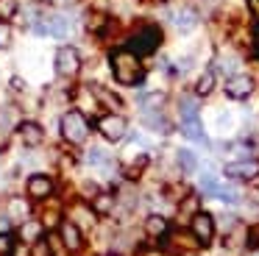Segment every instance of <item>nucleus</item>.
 <instances>
[{"instance_id": "obj_1", "label": "nucleus", "mask_w": 259, "mask_h": 256, "mask_svg": "<svg viewBox=\"0 0 259 256\" xmlns=\"http://www.w3.org/2000/svg\"><path fill=\"white\" fill-rule=\"evenodd\" d=\"M112 72L114 78H117L120 83H125V87H134V83H142V78H145V70H142L140 64V56L134 53V50L128 48H120L112 53Z\"/></svg>"}, {"instance_id": "obj_2", "label": "nucleus", "mask_w": 259, "mask_h": 256, "mask_svg": "<svg viewBox=\"0 0 259 256\" xmlns=\"http://www.w3.org/2000/svg\"><path fill=\"white\" fill-rule=\"evenodd\" d=\"M36 33H42V36H56V39H64L73 33L75 28V20L70 14H64V11H45V14H39V20L34 22Z\"/></svg>"}, {"instance_id": "obj_3", "label": "nucleus", "mask_w": 259, "mask_h": 256, "mask_svg": "<svg viewBox=\"0 0 259 256\" xmlns=\"http://www.w3.org/2000/svg\"><path fill=\"white\" fill-rule=\"evenodd\" d=\"M62 137L70 145H84L90 139V120L75 109L64 111L62 114Z\"/></svg>"}, {"instance_id": "obj_4", "label": "nucleus", "mask_w": 259, "mask_h": 256, "mask_svg": "<svg viewBox=\"0 0 259 256\" xmlns=\"http://www.w3.org/2000/svg\"><path fill=\"white\" fill-rule=\"evenodd\" d=\"M159 42H162V33H159V28H156V25H142L140 31L131 36L128 50H134L137 56H148V53H153V50L159 48Z\"/></svg>"}, {"instance_id": "obj_5", "label": "nucleus", "mask_w": 259, "mask_h": 256, "mask_svg": "<svg viewBox=\"0 0 259 256\" xmlns=\"http://www.w3.org/2000/svg\"><path fill=\"white\" fill-rule=\"evenodd\" d=\"M53 67L62 78H73L75 72L81 70V56L75 48H59L56 50V59H53Z\"/></svg>"}, {"instance_id": "obj_6", "label": "nucleus", "mask_w": 259, "mask_h": 256, "mask_svg": "<svg viewBox=\"0 0 259 256\" xmlns=\"http://www.w3.org/2000/svg\"><path fill=\"white\" fill-rule=\"evenodd\" d=\"M190 231L195 237L198 245H209L214 237V217L206 215V211H195L192 215V223H190Z\"/></svg>"}, {"instance_id": "obj_7", "label": "nucleus", "mask_w": 259, "mask_h": 256, "mask_svg": "<svg viewBox=\"0 0 259 256\" xmlns=\"http://www.w3.org/2000/svg\"><path fill=\"white\" fill-rule=\"evenodd\" d=\"M223 173L229 178H237V181H253L259 176V159H237V161H229L223 167Z\"/></svg>"}, {"instance_id": "obj_8", "label": "nucleus", "mask_w": 259, "mask_h": 256, "mask_svg": "<svg viewBox=\"0 0 259 256\" xmlns=\"http://www.w3.org/2000/svg\"><path fill=\"white\" fill-rule=\"evenodd\" d=\"M98 131H101L109 142H120V139L125 137V131H128V122L120 114H103L101 120H98Z\"/></svg>"}, {"instance_id": "obj_9", "label": "nucleus", "mask_w": 259, "mask_h": 256, "mask_svg": "<svg viewBox=\"0 0 259 256\" xmlns=\"http://www.w3.org/2000/svg\"><path fill=\"white\" fill-rule=\"evenodd\" d=\"M59 237H62L64 250H70V253H75V250L84 248V237H81V228L75 226L73 220H62V223H59Z\"/></svg>"}, {"instance_id": "obj_10", "label": "nucleus", "mask_w": 259, "mask_h": 256, "mask_svg": "<svg viewBox=\"0 0 259 256\" xmlns=\"http://www.w3.org/2000/svg\"><path fill=\"white\" fill-rule=\"evenodd\" d=\"M251 92H253V78L245 75V72H237V75H231L226 81V95L231 100H245Z\"/></svg>"}, {"instance_id": "obj_11", "label": "nucleus", "mask_w": 259, "mask_h": 256, "mask_svg": "<svg viewBox=\"0 0 259 256\" xmlns=\"http://www.w3.org/2000/svg\"><path fill=\"white\" fill-rule=\"evenodd\" d=\"M17 137H20V142H23L25 148H39V145L45 142V128H42L39 122H34V120H25V122L17 125Z\"/></svg>"}, {"instance_id": "obj_12", "label": "nucleus", "mask_w": 259, "mask_h": 256, "mask_svg": "<svg viewBox=\"0 0 259 256\" xmlns=\"http://www.w3.org/2000/svg\"><path fill=\"white\" fill-rule=\"evenodd\" d=\"M170 22H173V28H176V31L190 33L192 28L198 25V14H195L192 9H187V6H181V9L170 11Z\"/></svg>"}, {"instance_id": "obj_13", "label": "nucleus", "mask_w": 259, "mask_h": 256, "mask_svg": "<svg viewBox=\"0 0 259 256\" xmlns=\"http://www.w3.org/2000/svg\"><path fill=\"white\" fill-rule=\"evenodd\" d=\"M51 192H53V181L48 176H31L28 178V195L31 198H36V200H45V198H51Z\"/></svg>"}, {"instance_id": "obj_14", "label": "nucleus", "mask_w": 259, "mask_h": 256, "mask_svg": "<svg viewBox=\"0 0 259 256\" xmlns=\"http://www.w3.org/2000/svg\"><path fill=\"white\" fill-rule=\"evenodd\" d=\"M181 131H184L187 139H192V142H201L206 145V137H203V128H201V117L192 114V117H181Z\"/></svg>"}, {"instance_id": "obj_15", "label": "nucleus", "mask_w": 259, "mask_h": 256, "mask_svg": "<svg viewBox=\"0 0 259 256\" xmlns=\"http://www.w3.org/2000/svg\"><path fill=\"white\" fill-rule=\"evenodd\" d=\"M95 215L98 211H92L87 203H75L73 209H70V220H73L78 228H92L95 226Z\"/></svg>"}, {"instance_id": "obj_16", "label": "nucleus", "mask_w": 259, "mask_h": 256, "mask_svg": "<svg viewBox=\"0 0 259 256\" xmlns=\"http://www.w3.org/2000/svg\"><path fill=\"white\" fill-rule=\"evenodd\" d=\"M87 164L95 167V170H103V173H112L114 170V159H112V156H106L101 148H92L90 153H87Z\"/></svg>"}, {"instance_id": "obj_17", "label": "nucleus", "mask_w": 259, "mask_h": 256, "mask_svg": "<svg viewBox=\"0 0 259 256\" xmlns=\"http://www.w3.org/2000/svg\"><path fill=\"white\" fill-rule=\"evenodd\" d=\"M145 231H148V237H167L170 223L164 220L162 215H151V217L145 220Z\"/></svg>"}, {"instance_id": "obj_18", "label": "nucleus", "mask_w": 259, "mask_h": 256, "mask_svg": "<svg viewBox=\"0 0 259 256\" xmlns=\"http://www.w3.org/2000/svg\"><path fill=\"white\" fill-rule=\"evenodd\" d=\"M20 237H23V242H39V237H42V223L25 220L23 228H20Z\"/></svg>"}, {"instance_id": "obj_19", "label": "nucleus", "mask_w": 259, "mask_h": 256, "mask_svg": "<svg viewBox=\"0 0 259 256\" xmlns=\"http://www.w3.org/2000/svg\"><path fill=\"white\" fill-rule=\"evenodd\" d=\"M212 89H214V70H206L201 78H198V83H195V95L203 98V95H209Z\"/></svg>"}, {"instance_id": "obj_20", "label": "nucleus", "mask_w": 259, "mask_h": 256, "mask_svg": "<svg viewBox=\"0 0 259 256\" xmlns=\"http://www.w3.org/2000/svg\"><path fill=\"white\" fill-rule=\"evenodd\" d=\"M176 161H179V167L184 173H195V167H198V159H195L192 150H179V153H176Z\"/></svg>"}, {"instance_id": "obj_21", "label": "nucleus", "mask_w": 259, "mask_h": 256, "mask_svg": "<svg viewBox=\"0 0 259 256\" xmlns=\"http://www.w3.org/2000/svg\"><path fill=\"white\" fill-rule=\"evenodd\" d=\"M179 111L181 117H192L201 111V103H198V98H192V95H184V98L179 100Z\"/></svg>"}, {"instance_id": "obj_22", "label": "nucleus", "mask_w": 259, "mask_h": 256, "mask_svg": "<svg viewBox=\"0 0 259 256\" xmlns=\"http://www.w3.org/2000/svg\"><path fill=\"white\" fill-rule=\"evenodd\" d=\"M214 67H218L220 72H226V75H237V67H240V61L234 59V56H220L218 61H214Z\"/></svg>"}, {"instance_id": "obj_23", "label": "nucleus", "mask_w": 259, "mask_h": 256, "mask_svg": "<svg viewBox=\"0 0 259 256\" xmlns=\"http://www.w3.org/2000/svg\"><path fill=\"white\" fill-rule=\"evenodd\" d=\"M112 206H114V198H112V195H106V192H98L95 200H92V209H95L98 215H106V211H112Z\"/></svg>"}, {"instance_id": "obj_24", "label": "nucleus", "mask_w": 259, "mask_h": 256, "mask_svg": "<svg viewBox=\"0 0 259 256\" xmlns=\"http://www.w3.org/2000/svg\"><path fill=\"white\" fill-rule=\"evenodd\" d=\"M201 192H206V195H212L214 198V192H218V187H220V181H218V176H212V173H203L201 176Z\"/></svg>"}, {"instance_id": "obj_25", "label": "nucleus", "mask_w": 259, "mask_h": 256, "mask_svg": "<svg viewBox=\"0 0 259 256\" xmlns=\"http://www.w3.org/2000/svg\"><path fill=\"white\" fill-rule=\"evenodd\" d=\"M9 206H12V209H9V217H14V220H25V217H28V203H25V200L14 198Z\"/></svg>"}, {"instance_id": "obj_26", "label": "nucleus", "mask_w": 259, "mask_h": 256, "mask_svg": "<svg viewBox=\"0 0 259 256\" xmlns=\"http://www.w3.org/2000/svg\"><path fill=\"white\" fill-rule=\"evenodd\" d=\"M214 198L226 200V203H237V200H240V195H237V189H234V187H229V184H220L218 192H214Z\"/></svg>"}, {"instance_id": "obj_27", "label": "nucleus", "mask_w": 259, "mask_h": 256, "mask_svg": "<svg viewBox=\"0 0 259 256\" xmlns=\"http://www.w3.org/2000/svg\"><path fill=\"white\" fill-rule=\"evenodd\" d=\"M145 125L148 128H153V131H167V122H164V117L162 114H153V111H145Z\"/></svg>"}, {"instance_id": "obj_28", "label": "nucleus", "mask_w": 259, "mask_h": 256, "mask_svg": "<svg viewBox=\"0 0 259 256\" xmlns=\"http://www.w3.org/2000/svg\"><path fill=\"white\" fill-rule=\"evenodd\" d=\"M162 103H164V95L162 92H151V95H145V98H142V109H145V111L159 109Z\"/></svg>"}, {"instance_id": "obj_29", "label": "nucleus", "mask_w": 259, "mask_h": 256, "mask_svg": "<svg viewBox=\"0 0 259 256\" xmlns=\"http://www.w3.org/2000/svg\"><path fill=\"white\" fill-rule=\"evenodd\" d=\"M14 117H17V111L12 109V106H6V109H0V128H12L14 122Z\"/></svg>"}, {"instance_id": "obj_30", "label": "nucleus", "mask_w": 259, "mask_h": 256, "mask_svg": "<svg viewBox=\"0 0 259 256\" xmlns=\"http://www.w3.org/2000/svg\"><path fill=\"white\" fill-rule=\"evenodd\" d=\"M9 42H12V25L6 20H0V50L9 48Z\"/></svg>"}, {"instance_id": "obj_31", "label": "nucleus", "mask_w": 259, "mask_h": 256, "mask_svg": "<svg viewBox=\"0 0 259 256\" xmlns=\"http://www.w3.org/2000/svg\"><path fill=\"white\" fill-rule=\"evenodd\" d=\"M95 92L101 95V100H103V103H106V106H114V109H120V106H123V103H120V98H117V95H109L106 89L95 87Z\"/></svg>"}, {"instance_id": "obj_32", "label": "nucleus", "mask_w": 259, "mask_h": 256, "mask_svg": "<svg viewBox=\"0 0 259 256\" xmlns=\"http://www.w3.org/2000/svg\"><path fill=\"white\" fill-rule=\"evenodd\" d=\"M14 11H17V3H14V0H3V3H0V20H9Z\"/></svg>"}, {"instance_id": "obj_33", "label": "nucleus", "mask_w": 259, "mask_h": 256, "mask_svg": "<svg viewBox=\"0 0 259 256\" xmlns=\"http://www.w3.org/2000/svg\"><path fill=\"white\" fill-rule=\"evenodd\" d=\"M12 237H9V234H0V256H9L12 253Z\"/></svg>"}, {"instance_id": "obj_34", "label": "nucleus", "mask_w": 259, "mask_h": 256, "mask_svg": "<svg viewBox=\"0 0 259 256\" xmlns=\"http://www.w3.org/2000/svg\"><path fill=\"white\" fill-rule=\"evenodd\" d=\"M9 228H12V217L6 211H0V234H9Z\"/></svg>"}, {"instance_id": "obj_35", "label": "nucleus", "mask_w": 259, "mask_h": 256, "mask_svg": "<svg viewBox=\"0 0 259 256\" xmlns=\"http://www.w3.org/2000/svg\"><path fill=\"white\" fill-rule=\"evenodd\" d=\"M248 9H251V17L259 22V0H248Z\"/></svg>"}, {"instance_id": "obj_36", "label": "nucleus", "mask_w": 259, "mask_h": 256, "mask_svg": "<svg viewBox=\"0 0 259 256\" xmlns=\"http://www.w3.org/2000/svg\"><path fill=\"white\" fill-rule=\"evenodd\" d=\"M140 256H170V253H164V250H153V248H148V250H140Z\"/></svg>"}, {"instance_id": "obj_37", "label": "nucleus", "mask_w": 259, "mask_h": 256, "mask_svg": "<svg viewBox=\"0 0 259 256\" xmlns=\"http://www.w3.org/2000/svg\"><path fill=\"white\" fill-rule=\"evenodd\" d=\"M253 53H256V59H259V31H256V36H253Z\"/></svg>"}, {"instance_id": "obj_38", "label": "nucleus", "mask_w": 259, "mask_h": 256, "mask_svg": "<svg viewBox=\"0 0 259 256\" xmlns=\"http://www.w3.org/2000/svg\"><path fill=\"white\" fill-rule=\"evenodd\" d=\"M51 3H56V6H67V3H73V0H51Z\"/></svg>"}, {"instance_id": "obj_39", "label": "nucleus", "mask_w": 259, "mask_h": 256, "mask_svg": "<svg viewBox=\"0 0 259 256\" xmlns=\"http://www.w3.org/2000/svg\"><path fill=\"white\" fill-rule=\"evenodd\" d=\"M101 256H120V253H101Z\"/></svg>"}, {"instance_id": "obj_40", "label": "nucleus", "mask_w": 259, "mask_h": 256, "mask_svg": "<svg viewBox=\"0 0 259 256\" xmlns=\"http://www.w3.org/2000/svg\"><path fill=\"white\" fill-rule=\"evenodd\" d=\"M187 256H190V253H187Z\"/></svg>"}]
</instances>
